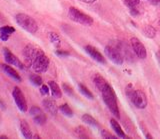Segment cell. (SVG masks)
Returning a JSON list of instances; mask_svg holds the SVG:
<instances>
[{"instance_id":"10","label":"cell","mask_w":160,"mask_h":139,"mask_svg":"<svg viewBox=\"0 0 160 139\" xmlns=\"http://www.w3.org/2000/svg\"><path fill=\"white\" fill-rule=\"evenodd\" d=\"M3 55H4V59L6 61L7 64H10V65H13V66H16L19 69H24V65L23 63L19 60V59L14 55V54L9 50L7 48H4L3 49Z\"/></svg>"},{"instance_id":"4","label":"cell","mask_w":160,"mask_h":139,"mask_svg":"<svg viewBox=\"0 0 160 139\" xmlns=\"http://www.w3.org/2000/svg\"><path fill=\"white\" fill-rule=\"evenodd\" d=\"M68 16L71 19L72 21L82 24L85 26H91L93 24V19L90 17L87 14L83 13L82 11H80L79 9L75 7H70L68 10Z\"/></svg>"},{"instance_id":"17","label":"cell","mask_w":160,"mask_h":139,"mask_svg":"<svg viewBox=\"0 0 160 139\" xmlns=\"http://www.w3.org/2000/svg\"><path fill=\"white\" fill-rule=\"evenodd\" d=\"M48 37L49 40L51 42L55 47H59L60 44H61V40H60V37L57 33L55 32H49L48 33Z\"/></svg>"},{"instance_id":"20","label":"cell","mask_w":160,"mask_h":139,"mask_svg":"<svg viewBox=\"0 0 160 139\" xmlns=\"http://www.w3.org/2000/svg\"><path fill=\"white\" fill-rule=\"evenodd\" d=\"M59 110L61 111L65 116H68V117H72L73 116V111L72 109L69 107L68 104H63L59 107Z\"/></svg>"},{"instance_id":"33","label":"cell","mask_w":160,"mask_h":139,"mask_svg":"<svg viewBox=\"0 0 160 139\" xmlns=\"http://www.w3.org/2000/svg\"><path fill=\"white\" fill-rule=\"evenodd\" d=\"M151 1L152 4H154V5H159L160 4V0H150Z\"/></svg>"},{"instance_id":"6","label":"cell","mask_w":160,"mask_h":139,"mask_svg":"<svg viewBox=\"0 0 160 139\" xmlns=\"http://www.w3.org/2000/svg\"><path fill=\"white\" fill-rule=\"evenodd\" d=\"M104 52L107 58H109V60H111L114 64H117V65L123 64L124 57L118 48H115L113 46H106L104 49Z\"/></svg>"},{"instance_id":"19","label":"cell","mask_w":160,"mask_h":139,"mask_svg":"<svg viewBox=\"0 0 160 139\" xmlns=\"http://www.w3.org/2000/svg\"><path fill=\"white\" fill-rule=\"evenodd\" d=\"M143 32L145 34V36H147L148 38H154L156 36V29L151 25H146L143 28Z\"/></svg>"},{"instance_id":"2","label":"cell","mask_w":160,"mask_h":139,"mask_svg":"<svg viewBox=\"0 0 160 139\" xmlns=\"http://www.w3.org/2000/svg\"><path fill=\"white\" fill-rule=\"evenodd\" d=\"M99 91L102 95L104 103L107 105V107L109 108V110L111 111V113L115 117L120 118V113H119V109H118V105H117L116 95H115V92L112 89V87L110 86L108 83H106Z\"/></svg>"},{"instance_id":"25","label":"cell","mask_w":160,"mask_h":139,"mask_svg":"<svg viewBox=\"0 0 160 139\" xmlns=\"http://www.w3.org/2000/svg\"><path fill=\"white\" fill-rule=\"evenodd\" d=\"M76 133H77V135L79 137H81V138H87V137H89L88 134H86V129H84L83 127L76 128Z\"/></svg>"},{"instance_id":"23","label":"cell","mask_w":160,"mask_h":139,"mask_svg":"<svg viewBox=\"0 0 160 139\" xmlns=\"http://www.w3.org/2000/svg\"><path fill=\"white\" fill-rule=\"evenodd\" d=\"M15 32V28L11 26H2L0 28V33H4V34H8V35H11L12 33Z\"/></svg>"},{"instance_id":"32","label":"cell","mask_w":160,"mask_h":139,"mask_svg":"<svg viewBox=\"0 0 160 139\" xmlns=\"http://www.w3.org/2000/svg\"><path fill=\"white\" fill-rule=\"evenodd\" d=\"M130 13H131V15H138L137 9H135V8H130Z\"/></svg>"},{"instance_id":"18","label":"cell","mask_w":160,"mask_h":139,"mask_svg":"<svg viewBox=\"0 0 160 139\" xmlns=\"http://www.w3.org/2000/svg\"><path fill=\"white\" fill-rule=\"evenodd\" d=\"M81 119H82V121L86 124H89V125L94 126V127H98V122L96 121V119H94L91 115H89V114H83Z\"/></svg>"},{"instance_id":"27","label":"cell","mask_w":160,"mask_h":139,"mask_svg":"<svg viewBox=\"0 0 160 139\" xmlns=\"http://www.w3.org/2000/svg\"><path fill=\"white\" fill-rule=\"evenodd\" d=\"M50 91V88L48 85H45V84H42L41 88H40V92H41L42 95H47Z\"/></svg>"},{"instance_id":"29","label":"cell","mask_w":160,"mask_h":139,"mask_svg":"<svg viewBox=\"0 0 160 139\" xmlns=\"http://www.w3.org/2000/svg\"><path fill=\"white\" fill-rule=\"evenodd\" d=\"M56 55L60 56V57H64V56H68L69 53L66 51H62V50H57L56 51Z\"/></svg>"},{"instance_id":"26","label":"cell","mask_w":160,"mask_h":139,"mask_svg":"<svg viewBox=\"0 0 160 139\" xmlns=\"http://www.w3.org/2000/svg\"><path fill=\"white\" fill-rule=\"evenodd\" d=\"M62 87H63V90H64V92L66 93L67 95H69V96H73V95H74V93H73L72 88L70 87L69 85H67L66 83H63Z\"/></svg>"},{"instance_id":"16","label":"cell","mask_w":160,"mask_h":139,"mask_svg":"<svg viewBox=\"0 0 160 139\" xmlns=\"http://www.w3.org/2000/svg\"><path fill=\"white\" fill-rule=\"evenodd\" d=\"M110 123H111V126L113 128V130L115 131V133L117 134V136L124 138L125 137V133L123 132L121 126L119 125V123L116 120H114V119H111V120H110Z\"/></svg>"},{"instance_id":"13","label":"cell","mask_w":160,"mask_h":139,"mask_svg":"<svg viewBox=\"0 0 160 139\" xmlns=\"http://www.w3.org/2000/svg\"><path fill=\"white\" fill-rule=\"evenodd\" d=\"M1 67L3 69V71L6 73L8 76L13 78L14 80H16V81H21V77H20L18 72L15 70L14 68H12L11 66H9L8 64H1Z\"/></svg>"},{"instance_id":"28","label":"cell","mask_w":160,"mask_h":139,"mask_svg":"<svg viewBox=\"0 0 160 139\" xmlns=\"http://www.w3.org/2000/svg\"><path fill=\"white\" fill-rule=\"evenodd\" d=\"M101 136H102L103 138H111V139L116 138L114 135H112V134H110L109 132H107L106 130H102V131H101Z\"/></svg>"},{"instance_id":"11","label":"cell","mask_w":160,"mask_h":139,"mask_svg":"<svg viewBox=\"0 0 160 139\" xmlns=\"http://www.w3.org/2000/svg\"><path fill=\"white\" fill-rule=\"evenodd\" d=\"M85 51H86L90 56H91L94 60H96L97 62L99 63H102V64H105L106 63V60H105V58L103 57V55L101 53H100L96 48H94L90 45H87L85 46Z\"/></svg>"},{"instance_id":"31","label":"cell","mask_w":160,"mask_h":139,"mask_svg":"<svg viewBox=\"0 0 160 139\" xmlns=\"http://www.w3.org/2000/svg\"><path fill=\"white\" fill-rule=\"evenodd\" d=\"M80 2H83V3H86V4H92L94 2H96L97 0H79Z\"/></svg>"},{"instance_id":"9","label":"cell","mask_w":160,"mask_h":139,"mask_svg":"<svg viewBox=\"0 0 160 139\" xmlns=\"http://www.w3.org/2000/svg\"><path fill=\"white\" fill-rule=\"evenodd\" d=\"M29 113H30V115H31V117L33 118L34 122L38 124V125H43V124L46 123V120H47L46 114H45L39 107L32 106L30 108Z\"/></svg>"},{"instance_id":"3","label":"cell","mask_w":160,"mask_h":139,"mask_svg":"<svg viewBox=\"0 0 160 139\" xmlns=\"http://www.w3.org/2000/svg\"><path fill=\"white\" fill-rule=\"evenodd\" d=\"M15 20H16L18 25L23 28L25 31H27L31 34L36 33L38 30V24L34 19L27 15L25 13H18L15 16Z\"/></svg>"},{"instance_id":"30","label":"cell","mask_w":160,"mask_h":139,"mask_svg":"<svg viewBox=\"0 0 160 139\" xmlns=\"http://www.w3.org/2000/svg\"><path fill=\"white\" fill-rule=\"evenodd\" d=\"M9 36L8 34H4V33H0V39H1L2 41H7L9 39Z\"/></svg>"},{"instance_id":"1","label":"cell","mask_w":160,"mask_h":139,"mask_svg":"<svg viewBox=\"0 0 160 139\" xmlns=\"http://www.w3.org/2000/svg\"><path fill=\"white\" fill-rule=\"evenodd\" d=\"M23 55L26 63L36 73H44L48 70L50 61L42 49L32 44H28L23 49Z\"/></svg>"},{"instance_id":"12","label":"cell","mask_w":160,"mask_h":139,"mask_svg":"<svg viewBox=\"0 0 160 139\" xmlns=\"http://www.w3.org/2000/svg\"><path fill=\"white\" fill-rule=\"evenodd\" d=\"M42 104L45 108V110L49 112L52 115H56L58 112V106L57 104L55 103V101L51 100V99H44L42 101Z\"/></svg>"},{"instance_id":"22","label":"cell","mask_w":160,"mask_h":139,"mask_svg":"<svg viewBox=\"0 0 160 139\" xmlns=\"http://www.w3.org/2000/svg\"><path fill=\"white\" fill-rule=\"evenodd\" d=\"M78 87H79L80 92H81L85 97H87L89 99H93V94L91 93V91L88 90V88L86 86H84L83 84H79Z\"/></svg>"},{"instance_id":"35","label":"cell","mask_w":160,"mask_h":139,"mask_svg":"<svg viewBox=\"0 0 160 139\" xmlns=\"http://www.w3.org/2000/svg\"><path fill=\"white\" fill-rule=\"evenodd\" d=\"M149 1H150V0H149Z\"/></svg>"},{"instance_id":"15","label":"cell","mask_w":160,"mask_h":139,"mask_svg":"<svg viewBox=\"0 0 160 139\" xmlns=\"http://www.w3.org/2000/svg\"><path fill=\"white\" fill-rule=\"evenodd\" d=\"M20 130H21L22 135L24 136V138H32V132L30 130V127L28 125V123L25 121V120H21L20 121Z\"/></svg>"},{"instance_id":"21","label":"cell","mask_w":160,"mask_h":139,"mask_svg":"<svg viewBox=\"0 0 160 139\" xmlns=\"http://www.w3.org/2000/svg\"><path fill=\"white\" fill-rule=\"evenodd\" d=\"M29 78H30V81H31L35 86H40V85H42L43 80H42L41 76L38 75V74H31Z\"/></svg>"},{"instance_id":"14","label":"cell","mask_w":160,"mask_h":139,"mask_svg":"<svg viewBox=\"0 0 160 139\" xmlns=\"http://www.w3.org/2000/svg\"><path fill=\"white\" fill-rule=\"evenodd\" d=\"M48 86L50 88V92H51V95L56 98V99H59L61 98L62 96V91L61 89H60L59 85L55 82V81H49L48 82Z\"/></svg>"},{"instance_id":"34","label":"cell","mask_w":160,"mask_h":139,"mask_svg":"<svg viewBox=\"0 0 160 139\" xmlns=\"http://www.w3.org/2000/svg\"><path fill=\"white\" fill-rule=\"evenodd\" d=\"M156 58H157V61H158L159 65H160V51H158V52L156 53Z\"/></svg>"},{"instance_id":"8","label":"cell","mask_w":160,"mask_h":139,"mask_svg":"<svg viewBox=\"0 0 160 139\" xmlns=\"http://www.w3.org/2000/svg\"><path fill=\"white\" fill-rule=\"evenodd\" d=\"M130 43H131V47L133 49L134 53L136 54L137 57L140 59H145L147 56L146 48L142 44V42L136 37H132L130 39Z\"/></svg>"},{"instance_id":"7","label":"cell","mask_w":160,"mask_h":139,"mask_svg":"<svg viewBox=\"0 0 160 139\" xmlns=\"http://www.w3.org/2000/svg\"><path fill=\"white\" fill-rule=\"evenodd\" d=\"M12 96L15 103L18 107V109L21 112H26L27 111V102H26V99H25L24 94L22 93V91L20 90L19 87H14L13 88V91H12Z\"/></svg>"},{"instance_id":"24","label":"cell","mask_w":160,"mask_h":139,"mask_svg":"<svg viewBox=\"0 0 160 139\" xmlns=\"http://www.w3.org/2000/svg\"><path fill=\"white\" fill-rule=\"evenodd\" d=\"M124 3L129 8H135L137 5H139L140 0H124Z\"/></svg>"},{"instance_id":"5","label":"cell","mask_w":160,"mask_h":139,"mask_svg":"<svg viewBox=\"0 0 160 139\" xmlns=\"http://www.w3.org/2000/svg\"><path fill=\"white\" fill-rule=\"evenodd\" d=\"M127 96L130 99L135 107L139 109H144L147 106V97L145 93L141 90H133V89H127Z\"/></svg>"}]
</instances>
